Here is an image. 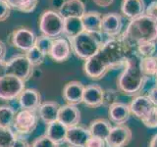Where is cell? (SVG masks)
<instances>
[{
  "instance_id": "23",
  "label": "cell",
  "mask_w": 157,
  "mask_h": 147,
  "mask_svg": "<svg viewBox=\"0 0 157 147\" xmlns=\"http://www.w3.org/2000/svg\"><path fill=\"white\" fill-rule=\"evenodd\" d=\"M86 12V4H83L81 0H66L58 11L64 19L82 18Z\"/></svg>"
},
{
  "instance_id": "37",
  "label": "cell",
  "mask_w": 157,
  "mask_h": 147,
  "mask_svg": "<svg viewBox=\"0 0 157 147\" xmlns=\"http://www.w3.org/2000/svg\"><path fill=\"white\" fill-rule=\"evenodd\" d=\"M141 122L145 126L149 127V129H156L157 127V107L155 106L153 108V110L149 113V115L146 118H144Z\"/></svg>"
},
{
  "instance_id": "42",
  "label": "cell",
  "mask_w": 157,
  "mask_h": 147,
  "mask_svg": "<svg viewBox=\"0 0 157 147\" xmlns=\"http://www.w3.org/2000/svg\"><path fill=\"white\" fill-rule=\"evenodd\" d=\"M92 1L98 7L106 8L108 6H110V5H112L113 2H114V0H92Z\"/></svg>"
},
{
  "instance_id": "45",
  "label": "cell",
  "mask_w": 157,
  "mask_h": 147,
  "mask_svg": "<svg viewBox=\"0 0 157 147\" xmlns=\"http://www.w3.org/2000/svg\"><path fill=\"white\" fill-rule=\"evenodd\" d=\"M7 52V46L2 40H0V61L5 60V56H6Z\"/></svg>"
},
{
  "instance_id": "10",
  "label": "cell",
  "mask_w": 157,
  "mask_h": 147,
  "mask_svg": "<svg viewBox=\"0 0 157 147\" xmlns=\"http://www.w3.org/2000/svg\"><path fill=\"white\" fill-rule=\"evenodd\" d=\"M132 138V132L126 125H119L112 127L106 138V147H126Z\"/></svg>"
},
{
  "instance_id": "40",
  "label": "cell",
  "mask_w": 157,
  "mask_h": 147,
  "mask_svg": "<svg viewBox=\"0 0 157 147\" xmlns=\"http://www.w3.org/2000/svg\"><path fill=\"white\" fill-rule=\"evenodd\" d=\"M146 16L152 18L155 21H157V0L152 1L148 6L145 8V13Z\"/></svg>"
},
{
  "instance_id": "14",
  "label": "cell",
  "mask_w": 157,
  "mask_h": 147,
  "mask_svg": "<svg viewBox=\"0 0 157 147\" xmlns=\"http://www.w3.org/2000/svg\"><path fill=\"white\" fill-rule=\"evenodd\" d=\"M123 28L122 16L118 13H108L102 18L101 32L108 37H115L120 36Z\"/></svg>"
},
{
  "instance_id": "43",
  "label": "cell",
  "mask_w": 157,
  "mask_h": 147,
  "mask_svg": "<svg viewBox=\"0 0 157 147\" xmlns=\"http://www.w3.org/2000/svg\"><path fill=\"white\" fill-rule=\"evenodd\" d=\"M147 96L149 97V99L152 101V103L154 104V106L157 107V88H155L154 86L151 88V89L148 91V94Z\"/></svg>"
},
{
  "instance_id": "46",
  "label": "cell",
  "mask_w": 157,
  "mask_h": 147,
  "mask_svg": "<svg viewBox=\"0 0 157 147\" xmlns=\"http://www.w3.org/2000/svg\"><path fill=\"white\" fill-rule=\"evenodd\" d=\"M5 70H6V60L0 61V77L5 75Z\"/></svg>"
},
{
  "instance_id": "4",
  "label": "cell",
  "mask_w": 157,
  "mask_h": 147,
  "mask_svg": "<svg viewBox=\"0 0 157 147\" xmlns=\"http://www.w3.org/2000/svg\"><path fill=\"white\" fill-rule=\"evenodd\" d=\"M68 40L71 44L72 53L83 61L97 54L104 42L102 32H88L86 31Z\"/></svg>"
},
{
  "instance_id": "44",
  "label": "cell",
  "mask_w": 157,
  "mask_h": 147,
  "mask_svg": "<svg viewBox=\"0 0 157 147\" xmlns=\"http://www.w3.org/2000/svg\"><path fill=\"white\" fill-rule=\"evenodd\" d=\"M66 0H51L50 1V5L51 7L54 9V11H59L61 9V7L63 6V4L65 3Z\"/></svg>"
},
{
  "instance_id": "5",
  "label": "cell",
  "mask_w": 157,
  "mask_h": 147,
  "mask_svg": "<svg viewBox=\"0 0 157 147\" xmlns=\"http://www.w3.org/2000/svg\"><path fill=\"white\" fill-rule=\"evenodd\" d=\"M38 28L42 36L52 39L59 38L63 36L64 18L57 11L45 10L39 16Z\"/></svg>"
},
{
  "instance_id": "17",
  "label": "cell",
  "mask_w": 157,
  "mask_h": 147,
  "mask_svg": "<svg viewBox=\"0 0 157 147\" xmlns=\"http://www.w3.org/2000/svg\"><path fill=\"white\" fill-rule=\"evenodd\" d=\"M90 136L88 129L78 125L68 129L66 143L70 147H86V142Z\"/></svg>"
},
{
  "instance_id": "27",
  "label": "cell",
  "mask_w": 157,
  "mask_h": 147,
  "mask_svg": "<svg viewBox=\"0 0 157 147\" xmlns=\"http://www.w3.org/2000/svg\"><path fill=\"white\" fill-rule=\"evenodd\" d=\"M82 22L81 18H67L64 19V31L63 36L67 39H72L82 32Z\"/></svg>"
},
{
  "instance_id": "20",
  "label": "cell",
  "mask_w": 157,
  "mask_h": 147,
  "mask_svg": "<svg viewBox=\"0 0 157 147\" xmlns=\"http://www.w3.org/2000/svg\"><path fill=\"white\" fill-rule=\"evenodd\" d=\"M132 115L129 104L124 102H117L108 108V118L109 121L116 126L125 125L129 121Z\"/></svg>"
},
{
  "instance_id": "16",
  "label": "cell",
  "mask_w": 157,
  "mask_h": 147,
  "mask_svg": "<svg viewBox=\"0 0 157 147\" xmlns=\"http://www.w3.org/2000/svg\"><path fill=\"white\" fill-rule=\"evenodd\" d=\"M18 103L22 110L36 112L41 105V95L38 90L34 88H25L18 97Z\"/></svg>"
},
{
  "instance_id": "28",
  "label": "cell",
  "mask_w": 157,
  "mask_h": 147,
  "mask_svg": "<svg viewBox=\"0 0 157 147\" xmlns=\"http://www.w3.org/2000/svg\"><path fill=\"white\" fill-rule=\"evenodd\" d=\"M12 10L23 13H32L36 10L38 0H6Z\"/></svg>"
},
{
  "instance_id": "31",
  "label": "cell",
  "mask_w": 157,
  "mask_h": 147,
  "mask_svg": "<svg viewBox=\"0 0 157 147\" xmlns=\"http://www.w3.org/2000/svg\"><path fill=\"white\" fill-rule=\"evenodd\" d=\"M17 134L12 127H5L0 126V147H12Z\"/></svg>"
},
{
  "instance_id": "29",
  "label": "cell",
  "mask_w": 157,
  "mask_h": 147,
  "mask_svg": "<svg viewBox=\"0 0 157 147\" xmlns=\"http://www.w3.org/2000/svg\"><path fill=\"white\" fill-rule=\"evenodd\" d=\"M17 113L10 105H0V126L12 127Z\"/></svg>"
},
{
  "instance_id": "7",
  "label": "cell",
  "mask_w": 157,
  "mask_h": 147,
  "mask_svg": "<svg viewBox=\"0 0 157 147\" xmlns=\"http://www.w3.org/2000/svg\"><path fill=\"white\" fill-rule=\"evenodd\" d=\"M36 36L31 28L20 26L15 28L8 36V44L13 48L26 53L36 43Z\"/></svg>"
},
{
  "instance_id": "3",
  "label": "cell",
  "mask_w": 157,
  "mask_h": 147,
  "mask_svg": "<svg viewBox=\"0 0 157 147\" xmlns=\"http://www.w3.org/2000/svg\"><path fill=\"white\" fill-rule=\"evenodd\" d=\"M122 36L132 47H136L139 43L152 41L157 43V21L142 15L128 24Z\"/></svg>"
},
{
  "instance_id": "47",
  "label": "cell",
  "mask_w": 157,
  "mask_h": 147,
  "mask_svg": "<svg viewBox=\"0 0 157 147\" xmlns=\"http://www.w3.org/2000/svg\"><path fill=\"white\" fill-rule=\"evenodd\" d=\"M149 147H157V134H155L151 138V140L149 142Z\"/></svg>"
},
{
  "instance_id": "39",
  "label": "cell",
  "mask_w": 157,
  "mask_h": 147,
  "mask_svg": "<svg viewBox=\"0 0 157 147\" xmlns=\"http://www.w3.org/2000/svg\"><path fill=\"white\" fill-rule=\"evenodd\" d=\"M86 147H106V142L104 139L99 138V137L90 136L86 142Z\"/></svg>"
},
{
  "instance_id": "18",
  "label": "cell",
  "mask_w": 157,
  "mask_h": 147,
  "mask_svg": "<svg viewBox=\"0 0 157 147\" xmlns=\"http://www.w3.org/2000/svg\"><path fill=\"white\" fill-rule=\"evenodd\" d=\"M83 72H85L86 77H90V80L99 81L104 77L109 71L107 70L104 64L101 62L99 57L95 54L94 56H92L91 58L85 61V64H83Z\"/></svg>"
},
{
  "instance_id": "2",
  "label": "cell",
  "mask_w": 157,
  "mask_h": 147,
  "mask_svg": "<svg viewBox=\"0 0 157 147\" xmlns=\"http://www.w3.org/2000/svg\"><path fill=\"white\" fill-rule=\"evenodd\" d=\"M134 49L125 40L122 34H120L118 36L108 38L103 42L102 47L96 55L99 57L107 70L111 71L124 66L127 58Z\"/></svg>"
},
{
  "instance_id": "21",
  "label": "cell",
  "mask_w": 157,
  "mask_h": 147,
  "mask_svg": "<svg viewBox=\"0 0 157 147\" xmlns=\"http://www.w3.org/2000/svg\"><path fill=\"white\" fill-rule=\"evenodd\" d=\"M61 105L56 101H44L39 106L37 112L38 118L44 124L48 125L58 120V114Z\"/></svg>"
},
{
  "instance_id": "6",
  "label": "cell",
  "mask_w": 157,
  "mask_h": 147,
  "mask_svg": "<svg viewBox=\"0 0 157 147\" xmlns=\"http://www.w3.org/2000/svg\"><path fill=\"white\" fill-rule=\"evenodd\" d=\"M34 67L32 65L25 53L16 54L6 60L5 74L19 77L25 82L28 81L33 75Z\"/></svg>"
},
{
  "instance_id": "25",
  "label": "cell",
  "mask_w": 157,
  "mask_h": 147,
  "mask_svg": "<svg viewBox=\"0 0 157 147\" xmlns=\"http://www.w3.org/2000/svg\"><path fill=\"white\" fill-rule=\"evenodd\" d=\"M112 127L113 126L109 120L103 119V118H98V119H95L90 122L87 129L90 130V134L91 136L99 137V138L106 140Z\"/></svg>"
},
{
  "instance_id": "32",
  "label": "cell",
  "mask_w": 157,
  "mask_h": 147,
  "mask_svg": "<svg viewBox=\"0 0 157 147\" xmlns=\"http://www.w3.org/2000/svg\"><path fill=\"white\" fill-rule=\"evenodd\" d=\"M156 50H157V43L152 41L141 42L136 46V51L141 58L155 56Z\"/></svg>"
},
{
  "instance_id": "19",
  "label": "cell",
  "mask_w": 157,
  "mask_h": 147,
  "mask_svg": "<svg viewBox=\"0 0 157 147\" xmlns=\"http://www.w3.org/2000/svg\"><path fill=\"white\" fill-rule=\"evenodd\" d=\"M58 121L62 123L64 126H66L68 129L80 125L81 111L75 105H61L58 114Z\"/></svg>"
},
{
  "instance_id": "1",
  "label": "cell",
  "mask_w": 157,
  "mask_h": 147,
  "mask_svg": "<svg viewBox=\"0 0 157 147\" xmlns=\"http://www.w3.org/2000/svg\"><path fill=\"white\" fill-rule=\"evenodd\" d=\"M141 57L137 54L136 49L132 50L127 58L122 71L117 80L118 92L127 96H136L144 90L147 78L144 75L140 68Z\"/></svg>"
},
{
  "instance_id": "9",
  "label": "cell",
  "mask_w": 157,
  "mask_h": 147,
  "mask_svg": "<svg viewBox=\"0 0 157 147\" xmlns=\"http://www.w3.org/2000/svg\"><path fill=\"white\" fill-rule=\"evenodd\" d=\"M26 88V82L19 77L5 74L0 77V100L12 101L18 99Z\"/></svg>"
},
{
  "instance_id": "30",
  "label": "cell",
  "mask_w": 157,
  "mask_h": 147,
  "mask_svg": "<svg viewBox=\"0 0 157 147\" xmlns=\"http://www.w3.org/2000/svg\"><path fill=\"white\" fill-rule=\"evenodd\" d=\"M140 68L146 78H154L157 76V59L155 56L141 58Z\"/></svg>"
},
{
  "instance_id": "36",
  "label": "cell",
  "mask_w": 157,
  "mask_h": 147,
  "mask_svg": "<svg viewBox=\"0 0 157 147\" xmlns=\"http://www.w3.org/2000/svg\"><path fill=\"white\" fill-rule=\"evenodd\" d=\"M31 147H59V145L56 144L55 142H53L45 134H43L33 139Z\"/></svg>"
},
{
  "instance_id": "26",
  "label": "cell",
  "mask_w": 157,
  "mask_h": 147,
  "mask_svg": "<svg viewBox=\"0 0 157 147\" xmlns=\"http://www.w3.org/2000/svg\"><path fill=\"white\" fill-rule=\"evenodd\" d=\"M102 14L97 11H88L81 18L83 29L88 32H101Z\"/></svg>"
},
{
  "instance_id": "34",
  "label": "cell",
  "mask_w": 157,
  "mask_h": 147,
  "mask_svg": "<svg viewBox=\"0 0 157 147\" xmlns=\"http://www.w3.org/2000/svg\"><path fill=\"white\" fill-rule=\"evenodd\" d=\"M53 43V39L50 37H47L45 36H36V43H34V46H36L39 50H40L44 55L47 56L49 52H50V49Z\"/></svg>"
},
{
  "instance_id": "8",
  "label": "cell",
  "mask_w": 157,
  "mask_h": 147,
  "mask_svg": "<svg viewBox=\"0 0 157 147\" xmlns=\"http://www.w3.org/2000/svg\"><path fill=\"white\" fill-rule=\"evenodd\" d=\"M37 112L21 110L17 113L12 129L18 136H27L33 134L38 124Z\"/></svg>"
},
{
  "instance_id": "35",
  "label": "cell",
  "mask_w": 157,
  "mask_h": 147,
  "mask_svg": "<svg viewBox=\"0 0 157 147\" xmlns=\"http://www.w3.org/2000/svg\"><path fill=\"white\" fill-rule=\"evenodd\" d=\"M119 102V93L118 90L108 88L104 89V98H103V106H106L109 108L111 105Z\"/></svg>"
},
{
  "instance_id": "15",
  "label": "cell",
  "mask_w": 157,
  "mask_h": 147,
  "mask_svg": "<svg viewBox=\"0 0 157 147\" xmlns=\"http://www.w3.org/2000/svg\"><path fill=\"white\" fill-rule=\"evenodd\" d=\"M103 98H104V89L99 85L90 83L85 86L82 103L86 107L95 109L103 106Z\"/></svg>"
},
{
  "instance_id": "38",
  "label": "cell",
  "mask_w": 157,
  "mask_h": 147,
  "mask_svg": "<svg viewBox=\"0 0 157 147\" xmlns=\"http://www.w3.org/2000/svg\"><path fill=\"white\" fill-rule=\"evenodd\" d=\"M11 8L6 0H0V23L6 21L11 14Z\"/></svg>"
},
{
  "instance_id": "13",
  "label": "cell",
  "mask_w": 157,
  "mask_h": 147,
  "mask_svg": "<svg viewBox=\"0 0 157 147\" xmlns=\"http://www.w3.org/2000/svg\"><path fill=\"white\" fill-rule=\"evenodd\" d=\"M72 49L70 41L66 37H59L53 39V43L49 52L48 56L50 57L54 62L63 63L66 62L71 56Z\"/></svg>"
},
{
  "instance_id": "11",
  "label": "cell",
  "mask_w": 157,
  "mask_h": 147,
  "mask_svg": "<svg viewBox=\"0 0 157 147\" xmlns=\"http://www.w3.org/2000/svg\"><path fill=\"white\" fill-rule=\"evenodd\" d=\"M83 91H85V85H82V82L78 81H71L63 87V99L65 100L66 104L77 106L82 103Z\"/></svg>"
},
{
  "instance_id": "12",
  "label": "cell",
  "mask_w": 157,
  "mask_h": 147,
  "mask_svg": "<svg viewBox=\"0 0 157 147\" xmlns=\"http://www.w3.org/2000/svg\"><path fill=\"white\" fill-rule=\"evenodd\" d=\"M132 116L142 121L149 115V113L155 107L147 95H136L129 104Z\"/></svg>"
},
{
  "instance_id": "22",
  "label": "cell",
  "mask_w": 157,
  "mask_h": 147,
  "mask_svg": "<svg viewBox=\"0 0 157 147\" xmlns=\"http://www.w3.org/2000/svg\"><path fill=\"white\" fill-rule=\"evenodd\" d=\"M121 11L129 20L140 18L145 13V3L144 0H123Z\"/></svg>"
},
{
  "instance_id": "49",
  "label": "cell",
  "mask_w": 157,
  "mask_h": 147,
  "mask_svg": "<svg viewBox=\"0 0 157 147\" xmlns=\"http://www.w3.org/2000/svg\"><path fill=\"white\" fill-rule=\"evenodd\" d=\"M155 57H156V59H157V53L155 54Z\"/></svg>"
},
{
  "instance_id": "41",
  "label": "cell",
  "mask_w": 157,
  "mask_h": 147,
  "mask_svg": "<svg viewBox=\"0 0 157 147\" xmlns=\"http://www.w3.org/2000/svg\"><path fill=\"white\" fill-rule=\"evenodd\" d=\"M12 147H31V144L29 143L28 140L25 137L17 135L16 140H15Z\"/></svg>"
},
{
  "instance_id": "33",
  "label": "cell",
  "mask_w": 157,
  "mask_h": 147,
  "mask_svg": "<svg viewBox=\"0 0 157 147\" xmlns=\"http://www.w3.org/2000/svg\"><path fill=\"white\" fill-rule=\"evenodd\" d=\"M25 55H26L29 63H31L34 68L42 65L44 62V59H45V55H44L36 46H33V48H31L29 51L25 53Z\"/></svg>"
},
{
  "instance_id": "24",
  "label": "cell",
  "mask_w": 157,
  "mask_h": 147,
  "mask_svg": "<svg viewBox=\"0 0 157 147\" xmlns=\"http://www.w3.org/2000/svg\"><path fill=\"white\" fill-rule=\"evenodd\" d=\"M67 131L68 127L57 120L51 123V124L46 125V130L44 134L49 137L53 142H55L56 144L60 146L63 143H66Z\"/></svg>"
},
{
  "instance_id": "48",
  "label": "cell",
  "mask_w": 157,
  "mask_h": 147,
  "mask_svg": "<svg viewBox=\"0 0 157 147\" xmlns=\"http://www.w3.org/2000/svg\"><path fill=\"white\" fill-rule=\"evenodd\" d=\"M81 1H82V2L83 4H86V1H87V0H81Z\"/></svg>"
}]
</instances>
